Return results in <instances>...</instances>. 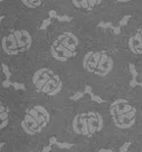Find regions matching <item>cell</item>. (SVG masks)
Returning a JSON list of instances; mask_svg holds the SVG:
<instances>
[{
  "instance_id": "obj_1",
  "label": "cell",
  "mask_w": 142,
  "mask_h": 152,
  "mask_svg": "<svg viewBox=\"0 0 142 152\" xmlns=\"http://www.w3.org/2000/svg\"><path fill=\"white\" fill-rule=\"evenodd\" d=\"M33 45V36L29 25L16 23L1 24L0 28V51L10 57H17L27 53Z\"/></svg>"
},
{
  "instance_id": "obj_2",
  "label": "cell",
  "mask_w": 142,
  "mask_h": 152,
  "mask_svg": "<svg viewBox=\"0 0 142 152\" xmlns=\"http://www.w3.org/2000/svg\"><path fill=\"white\" fill-rule=\"evenodd\" d=\"M32 84L38 92L49 96L57 95L62 89L60 77L48 67H42L34 72L32 76Z\"/></svg>"
},
{
  "instance_id": "obj_3",
  "label": "cell",
  "mask_w": 142,
  "mask_h": 152,
  "mask_svg": "<svg viewBox=\"0 0 142 152\" xmlns=\"http://www.w3.org/2000/svg\"><path fill=\"white\" fill-rule=\"evenodd\" d=\"M83 68L90 74L106 77L114 67L113 58L106 51H89L83 58Z\"/></svg>"
},
{
  "instance_id": "obj_4",
  "label": "cell",
  "mask_w": 142,
  "mask_h": 152,
  "mask_svg": "<svg viewBox=\"0 0 142 152\" xmlns=\"http://www.w3.org/2000/svg\"><path fill=\"white\" fill-rule=\"evenodd\" d=\"M50 122V114L45 107L35 104L28 109L21 122L22 129L30 136H35L42 132Z\"/></svg>"
},
{
  "instance_id": "obj_5",
  "label": "cell",
  "mask_w": 142,
  "mask_h": 152,
  "mask_svg": "<svg viewBox=\"0 0 142 152\" xmlns=\"http://www.w3.org/2000/svg\"><path fill=\"white\" fill-rule=\"evenodd\" d=\"M103 117L96 112H85L76 115L73 120V129L77 134L91 137L103 128Z\"/></svg>"
},
{
  "instance_id": "obj_6",
  "label": "cell",
  "mask_w": 142,
  "mask_h": 152,
  "mask_svg": "<svg viewBox=\"0 0 142 152\" xmlns=\"http://www.w3.org/2000/svg\"><path fill=\"white\" fill-rule=\"evenodd\" d=\"M50 53H51V56L56 61H59V62H65V61H68V59L73 58V57L76 55V52L71 51V50H68V48L63 47L56 38H55L52 42V44H51Z\"/></svg>"
},
{
  "instance_id": "obj_7",
  "label": "cell",
  "mask_w": 142,
  "mask_h": 152,
  "mask_svg": "<svg viewBox=\"0 0 142 152\" xmlns=\"http://www.w3.org/2000/svg\"><path fill=\"white\" fill-rule=\"evenodd\" d=\"M136 116L137 110L134 107L130 112L124 113L122 115H118V116H112V121L116 127L120 128V129H127V128L132 127L135 124Z\"/></svg>"
},
{
  "instance_id": "obj_8",
  "label": "cell",
  "mask_w": 142,
  "mask_h": 152,
  "mask_svg": "<svg viewBox=\"0 0 142 152\" xmlns=\"http://www.w3.org/2000/svg\"><path fill=\"white\" fill-rule=\"evenodd\" d=\"M56 39L63 47L68 48L71 51H74V52H77V48L80 44V40L77 37L76 34H74L71 31H64L62 33L58 34Z\"/></svg>"
},
{
  "instance_id": "obj_9",
  "label": "cell",
  "mask_w": 142,
  "mask_h": 152,
  "mask_svg": "<svg viewBox=\"0 0 142 152\" xmlns=\"http://www.w3.org/2000/svg\"><path fill=\"white\" fill-rule=\"evenodd\" d=\"M129 49L133 54L142 55V35L140 30H138L136 33L131 35L129 37Z\"/></svg>"
},
{
  "instance_id": "obj_10",
  "label": "cell",
  "mask_w": 142,
  "mask_h": 152,
  "mask_svg": "<svg viewBox=\"0 0 142 152\" xmlns=\"http://www.w3.org/2000/svg\"><path fill=\"white\" fill-rule=\"evenodd\" d=\"M103 2V0H72V3L76 8L81 10L90 12L94 7L99 6Z\"/></svg>"
},
{
  "instance_id": "obj_11",
  "label": "cell",
  "mask_w": 142,
  "mask_h": 152,
  "mask_svg": "<svg viewBox=\"0 0 142 152\" xmlns=\"http://www.w3.org/2000/svg\"><path fill=\"white\" fill-rule=\"evenodd\" d=\"M10 121V110L7 106L0 100V129H3L8 125Z\"/></svg>"
},
{
  "instance_id": "obj_12",
  "label": "cell",
  "mask_w": 142,
  "mask_h": 152,
  "mask_svg": "<svg viewBox=\"0 0 142 152\" xmlns=\"http://www.w3.org/2000/svg\"><path fill=\"white\" fill-rule=\"evenodd\" d=\"M25 10H38L47 0H20Z\"/></svg>"
},
{
  "instance_id": "obj_13",
  "label": "cell",
  "mask_w": 142,
  "mask_h": 152,
  "mask_svg": "<svg viewBox=\"0 0 142 152\" xmlns=\"http://www.w3.org/2000/svg\"><path fill=\"white\" fill-rule=\"evenodd\" d=\"M1 68H2V72H3V74L5 75L6 79H7V80H10V77H12V72H10V68H8V66L6 65V64L2 63L1 64Z\"/></svg>"
},
{
  "instance_id": "obj_14",
  "label": "cell",
  "mask_w": 142,
  "mask_h": 152,
  "mask_svg": "<svg viewBox=\"0 0 142 152\" xmlns=\"http://www.w3.org/2000/svg\"><path fill=\"white\" fill-rule=\"evenodd\" d=\"M84 91H77L75 94H73L72 96L70 97L71 100H74V102H76V100H79L80 98H82L83 96H84Z\"/></svg>"
},
{
  "instance_id": "obj_15",
  "label": "cell",
  "mask_w": 142,
  "mask_h": 152,
  "mask_svg": "<svg viewBox=\"0 0 142 152\" xmlns=\"http://www.w3.org/2000/svg\"><path fill=\"white\" fill-rule=\"evenodd\" d=\"M56 145L59 147L60 149H71L74 145L71 144V143H68V142H58L56 143Z\"/></svg>"
},
{
  "instance_id": "obj_16",
  "label": "cell",
  "mask_w": 142,
  "mask_h": 152,
  "mask_svg": "<svg viewBox=\"0 0 142 152\" xmlns=\"http://www.w3.org/2000/svg\"><path fill=\"white\" fill-rule=\"evenodd\" d=\"M51 20H52L51 18H48V19H45V20H43L42 25H40V30H46V29L48 28L49 26H50Z\"/></svg>"
},
{
  "instance_id": "obj_17",
  "label": "cell",
  "mask_w": 142,
  "mask_h": 152,
  "mask_svg": "<svg viewBox=\"0 0 142 152\" xmlns=\"http://www.w3.org/2000/svg\"><path fill=\"white\" fill-rule=\"evenodd\" d=\"M89 95H90V98H91L92 102H96V104H103V102H105V100L103 99L101 96L96 95V94H93V93H90Z\"/></svg>"
},
{
  "instance_id": "obj_18",
  "label": "cell",
  "mask_w": 142,
  "mask_h": 152,
  "mask_svg": "<svg viewBox=\"0 0 142 152\" xmlns=\"http://www.w3.org/2000/svg\"><path fill=\"white\" fill-rule=\"evenodd\" d=\"M130 19H131V16L130 15H127V16H124L121 18V20L119 21V27H122V26H127L128 25V23H129V21H130Z\"/></svg>"
},
{
  "instance_id": "obj_19",
  "label": "cell",
  "mask_w": 142,
  "mask_h": 152,
  "mask_svg": "<svg viewBox=\"0 0 142 152\" xmlns=\"http://www.w3.org/2000/svg\"><path fill=\"white\" fill-rule=\"evenodd\" d=\"M98 27L103 29H107V28H113V24L111 22H100L98 24Z\"/></svg>"
},
{
  "instance_id": "obj_20",
  "label": "cell",
  "mask_w": 142,
  "mask_h": 152,
  "mask_svg": "<svg viewBox=\"0 0 142 152\" xmlns=\"http://www.w3.org/2000/svg\"><path fill=\"white\" fill-rule=\"evenodd\" d=\"M129 69H130L131 75L133 76V78H137L138 76V72H137V69L135 67V65L133 63H129Z\"/></svg>"
},
{
  "instance_id": "obj_21",
  "label": "cell",
  "mask_w": 142,
  "mask_h": 152,
  "mask_svg": "<svg viewBox=\"0 0 142 152\" xmlns=\"http://www.w3.org/2000/svg\"><path fill=\"white\" fill-rule=\"evenodd\" d=\"M12 86L14 87L16 90H25V85L23 84V83L14 82V83H12Z\"/></svg>"
},
{
  "instance_id": "obj_22",
  "label": "cell",
  "mask_w": 142,
  "mask_h": 152,
  "mask_svg": "<svg viewBox=\"0 0 142 152\" xmlns=\"http://www.w3.org/2000/svg\"><path fill=\"white\" fill-rule=\"evenodd\" d=\"M56 19L59 22H71V21L73 20L72 17L66 16V15H64V16H57Z\"/></svg>"
},
{
  "instance_id": "obj_23",
  "label": "cell",
  "mask_w": 142,
  "mask_h": 152,
  "mask_svg": "<svg viewBox=\"0 0 142 152\" xmlns=\"http://www.w3.org/2000/svg\"><path fill=\"white\" fill-rule=\"evenodd\" d=\"M131 144H132L131 142H126V143H124V145H122V146H120L119 152H127V151L129 150V148H130Z\"/></svg>"
},
{
  "instance_id": "obj_24",
  "label": "cell",
  "mask_w": 142,
  "mask_h": 152,
  "mask_svg": "<svg viewBox=\"0 0 142 152\" xmlns=\"http://www.w3.org/2000/svg\"><path fill=\"white\" fill-rule=\"evenodd\" d=\"M48 15H49V18H51V19H56L57 18V12L55 10H49V12H48Z\"/></svg>"
},
{
  "instance_id": "obj_25",
  "label": "cell",
  "mask_w": 142,
  "mask_h": 152,
  "mask_svg": "<svg viewBox=\"0 0 142 152\" xmlns=\"http://www.w3.org/2000/svg\"><path fill=\"white\" fill-rule=\"evenodd\" d=\"M139 85V82L136 80V78H132V80L130 81V86L131 87H136Z\"/></svg>"
},
{
  "instance_id": "obj_26",
  "label": "cell",
  "mask_w": 142,
  "mask_h": 152,
  "mask_svg": "<svg viewBox=\"0 0 142 152\" xmlns=\"http://www.w3.org/2000/svg\"><path fill=\"white\" fill-rule=\"evenodd\" d=\"M56 143H57L56 137H50V139H49V144L50 145H56Z\"/></svg>"
},
{
  "instance_id": "obj_27",
  "label": "cell",
  "mask_w": 142,
  "mask_h": 152,
  "mask_svg": "<svg viewBox=\"0 0 142 152\" xmlns=\"http://www.w3.org/2000/svg\"><path fill=\"white\" fill-rule=\"evenodd\" d=\"M2 86H3L4 88H8L10 86H12V82H10V80H7V79H6V80L4 81L3 83H2Z\"/></svg>"
},
{
  "instance_id": "obj_28",
  "label": "cell",
  "mask_w": 142,
  "mask_h": 152,
  "mask_svg": "<svg viewBox=\"0 0 142 152\" xmlns=\"http://www.w3.org/2000/svg\"><path fill=\"white\" fill-rule=\"evenodd\" d=\"M112 30H113V32H114V34H116V35L120 34V27H119V26H113Z\"/></svg>"
},
{
  "instance_id": "obj_29",
  "label": "cell",
  "mask_w": 142,
  "mask_h": 152,
  "mask_svg": "<svg viewBox=\"0 0 142 152\" xmlns=\"http://www.w3.org/2000/svg\"><path fill=\"white\" fill-rule=\"evenodd\" d=\"M84 93L85 94H90V93H92V88L90 86H85V88H84Z\"/></svg>"
},
{
  "instance_id": "obj_30",
  "label": "cell",
  "mask_w": 142,
  "mask_h": 152,
  "mask_svg": "<svg viewBox=\"0 0 142 152\" xmlns=\"http://www.w3.org/2000/svg\"><path fill=\"white\" fill-rule=\"evenodd\" d=\"M51 149H52V145L49 144V145H47V146H45L44 148H43L42 152H50Z\"/></svg>"
},
{
  "instance_id": "obj_31",
  "label": "cell",
  "mask_w": 142,
  "mask_h": 152,
  "mask_svg": "<svg viewBox=\"0 0 142 152\" xmlns=\"http://www.w3.org/2000/svg\"><path fill=\"white\" fill-rule=\"evenodd\" d=\"M98 152H113L112 151V149H105V148H102V149H100Z\"/></svg>"
},
{
  "instance_id": "obj_32",
  "label": "cell",
  "mask_w": 142,
  "mask_h": 152,
  "mask_svg": "<svg viewBox=\"0 0 142 152\" xmlns=\"http://www.w3.org/2000/svg\"><path fill=\"white\" fill-rule=\"evenodd\" d=\"M115 1H117V2H129V1H132V0H115Z\"/></svg>"
},
{
  "instance_id": "obj_33",
  "label": "cell",
  "mask_w": 142,
  "mask_h": 152,
  "mask_svg": "<svg viewBox=\"0 0 142 152\" xmlns=\"http://www.w3.org/2000/svg\"><path fill=\"white\" fill-rule=\"evenodd\" d=\"M3 146H4V143L3 142H0V152L2 151V148H3Z\"/></svg>"
},
{
  "instance_id": "obj_34",
  "label": "cell",
  "mask_w": 142,
  "mask_h": 152,
  "mask_svg": "<svg viewBox=\"0 0 142 152\" xmlns=\"http://www.w3.org/2000/svg\"><path fill=\"white\" fill-rule=\"evenodd\" d=\"M7 1H10V0H0V4H3V3H5V2H7Z\"/></svg>"
},
{
  "instance_id": "obj_35",
  "label": "cell",
  "mask_w": 142,
  "mask_h": 152,
  "mask_svg": "<svg viewBox=\"0 0 142 152\" xmlns=\"http://www.w3.org/2000/svg\"><path fill=\"white\" fill-rule=\"evenodd\" d=\"M4 20V17H2V16H0V26H1V24H2V21Z\"/></svg>"
},
{
  "instance_id": "obj_36",
  "label": "cell",
  "mask_w": 142,
  "mask_h": 152,
  "mask_svg": "<svg viewBox=\"0 0 142 152\" xmlns=\"http://www.w3.org/2000/svg\"><path fill=\"white\" fill-rule=\"evenodd\" d=\"M139 86H140L141 88H142V82H140V83H139Z\"/></svg>"
},
{
  "instance_id": "obj_37",
  "label": "cell",
  "mask_w": 142,
  "mask_h": 152,
  "mask_svg": "<svg viewBox=\"0 0 142 152\" xmlns=\"http://www.w3.org/2000/svg\"><path fill=\"white\" fill-rule=\"evenodd\" d=\"M140 32H141V35H142V29H140Z\"/></svg>"
}]
</instances>
